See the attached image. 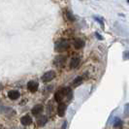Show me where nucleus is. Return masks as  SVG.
<instances>
[{
	"label": "nucleus",
	"mask_w": 129,
	"mask_h": 129,
	"mask_svg": "<svg viewBox=\"0 0 129 129\" xmlns=\"http://www.w3.org/2000/svg\"><path fill=\"white\" fill-rule=\"evenodd\" d=\"M69 47L70 46H69L68 41L65 40V39H61V40H59V41H57L55 43L54 49H55V51L57 52H66L69 49Z\"/></svg>",
	"instance_id": "nucleus-1"
},
{
	"label": "nucleus",
	"mask_w": 129,
	"mask_h": 129,
	"mask_svg": "<svg viewBox=\"0 0 129 129\" xmlns=\"http://www.w3.org/2000/svg\"><path fill=\"white\" fill-rule=\"evenodd\" d=\"M68 94H71V89L70 88H62V89H59L57 90V92L55 93L54 95V99L55 101L57 102H61L63 100L64 96H68Z\"/></svg>",
	"instance_id": "nucleus-2"
},
{
	"label": "nucleus",
	"mask_w": 129,
	"mask_h": 129,
	"mask_svg": "<svg viewBox=\"0 0 129 129\" xmlns=\"http://www.w3.org/2000/svg\"><path fill=\"white\" fill-rule=\"evenodd\" d=\"M65 63H66V56L62 55V54L57 55L53 60V64L55 65L56 67H63Z\"/></svg>",
	"instance_id": "nucleus-3"
},
{
	"label": "nucleus",
	"mask_w": 129,
	"mask_h": 129,
	"mask_svg": "<svg viewBox=\"0 0 129 129\" xmlns=\"http://www.w3.org/2000/svg\"><path fill=\"white\" fill-rule=\"evenodd\" d=\"M55 78V72L54 71H48L46 72L45 74L43 75V77H42V81L44 82V83H49V82H51L52 80H53Z\"/></svg>",
	"instance_id": "nucleus-4"
},
{
	"label": "nucleus",
	"mask_w": 129,
	"mask_h": 129,
	"mask_svg": "<svg viewBox=\"0 0 129 129\" xmlns=\"http://www.w3.org/2000/svg\"><path fill=\"white\" fill-rule=\"evenodd\" d=\"M38 86H39L38 83H37V82H35V81H30V82H28V83H27V88L31 91V92H35V91H37Z\"/></svg>",
	"instance_id": "nucleus-5"
},
{
	"label": "nucleus",
	"mask_w": 129,
	"mask_h": 129,
	"mask_svg": "<svg viewBox=\"0 0 129 129\" xmlns=\"http://www.w3.org/2000/svg\"><path fill=\"white\" fill-rule=\"evenodd\" d=\"M73 45H74V47H75V49L80 50V49L84 48V41L83 40V39H81V38H76L75 40H74V42H73Z\"/></svg>",
	"instance_id": "nucleus-6"
},
{
	"label": "nucleus",
	"mask_w": 129,
	"mask_h": 129,
	"mask_svg": "<svg viewBox=\"0 0 129 129\" xmlns=\"http://www.w3.org/2000/svg\"><path fill=\"white\" fill-rule=\"evenodd\" d=\"M80 62H81L80 57H77V56L73 57L71 59V61H70V68L71 69H76L78 66L80 65Z\"/></svg>",
	"instance_id": "nucleus-7"
},
{
	"label": "nucleus",
	"mask_w": 129,
	"mask_h": 129,
	"mask_svg": "<svg viewBox=\"0 0 129 129\" xmlns=\"http://www.w3.org/2000/svg\"><path fill=\"white\" fill-rule=\"evenodd\" d=\"M19 96H20V93L18 90H11L8 92V97L11 100H17L19 98Z\"/></svg>",
	"instance_id": "nucleus-8"
},
{
	"label": "nucleus",
	"mask_w": 129,
	"mask_h": 129,
	"mask_svg": "<svg viewBox=\"0 0 129 129\" xmlns=\"http://www.w3.org/2000/svg\"><path fill=\"white\" fill-rule=\"evenodd\" d=\"M43 110H44V107L42 106V105H36V106H34L32 109V114L34 115V116H39L42 112H43Z\"/></svg>",
	"instance_id": "nucleus-9"
},
{
	"label": "nucleus",
	"mask_w": 129,
	"mask_h": 129,
	"mask_svg": "<svg viewBox=\"0 0 129 129\" xmlns=\"http://www.w3.org/2000/svg\"><path fill=\"white\" fill-rule=\"evenodd\" d=\"M66 113V105L64 103H60L57 108V114L59 116H64Z\"/></svg>",
	"instance_id": "nucleus-10"
},
{
	"label": "nucleus",
	"mask_w": 129,
	"mask_h": 129,
	"mask_svg": "<svg viewBox=\"0 0 129 129\" xmlns=\"http://www.w3.org/2000/svg\"><path fill=\"white\" fill-rule=\"evenodd\" d=\"M20 121H21V123H22L23 125H25V126L26 125H30V124L32 123V118L28 116V115H26V116L21 117Z\"/></svg>",
	"instance_id": "nucleus-11"
},
{
	"label": "nucleus",
	"mask_w": 129,
	"mask_h": 129,
	"mask_svg": "<svg viewBox=\"0 0 129 129\" xmlns=\"http://www.w3.org/2000/svg\"><path fill=\"white\" fill-rule=\"evenodd\" d=\"M47 121H48L47 116H41L38 119H37V124H38L39 126H44L46 123H47Z\"/></svg>",
	"instance_id": "nucleus-12"
},
{
	"label": "nucleus",
	"mask_w": 129,
	"mask_h": 129,
	"mask_svg": "<svg viewBox=\"0 0 129 129\" xmlns=\"http://www.w3.org/2000/svg\"><path fill=\"white\" fill-rule=\"evenodd\" d=\"M83 81H84L83 77L79 76V77H77L76 79H75V80H74V82H73V84H74V85H76V86H78V85H80V84L83 83Z\"/></svg>",
	"instance_id": "nucleus-13"
},
{
	"label": "nucleus",
	"mask_w": 129,
	"mask_h": 129,
	"mask_svg": "<svg viewBox=\"0 0 129 129\" xmlns=\"http://www.w3.org/2000/svg\"><path fill=\"white\" fill-rule=\"evenodd\" d=\"M66 17H67V19H69L70 21H74L75 20V17L72 15V13H70V12H66Z\"/></svg>",
	"instance_id": "nucleus-14"
}]
</instances>
